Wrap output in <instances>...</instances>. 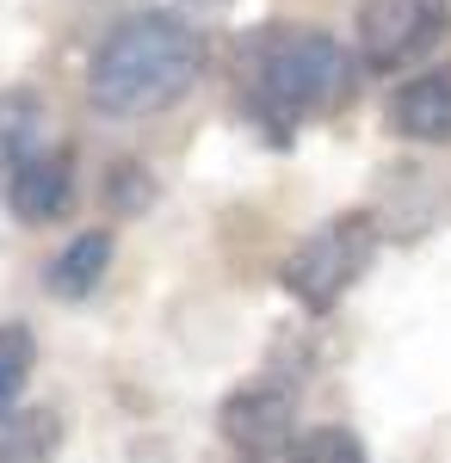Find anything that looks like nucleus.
Returning <instances> with one entry per match:
<instances>
[{
    "label": "nucleus",
    "instance_id": "nucleus-11",
    "mask_svg": "<svg viewBox=\"0 0 451 463\" xmlns=\"http://www.w3.org/2000/svg\"><path fill=\"white\" fill-rule=\"evenodd\" d=\"M37 371V334L25 321H0V420L19 414V395Z\"/></svg>",
    "mask_w": 451,
    "mask_h": 463
},
{
    "label": "nucleus",
    "instance_id": "nucleus-14",
    "mask_svg": "<svg viewBox=\"0 0 451 463\" xmlns=\"http://www.w3.org/2000/svg\"><path fill=\"white\" fill-rule=\"evenodd\" d=\"M216 6H229V0H161V13H216Z\"/></svg>",
    "mask_w": 451,
    "mask_h": 463
},
{
    "label": "nucleus",
    "instance_id": "nucleus-8",
    "mask_svg": "<svg viewBox=\"0 0 451 463\" xmlns=\"http://www.w3.org/2000/svg\"><path fill=\"white\" fill-rule=\"evenodd\" d=\"M50 143H62L50 106L37 99L32 87H6L0 93V179L13 174V167H25L32 155H43Z\"/></svg>",
    "mask_w": 451,
    "mask_h": 463
},
{
    "label": "nucleus",
    "instance_id": "nucleus-6",
    "mask_svg": "<svg viewBox=\"0 0 451 463\" xmlns=\"http://www.w3.org/2000/svg\"><path fill=\"white\" fill-rule=\"evenodd\" d=\"M74 148L69 143H50L43 155H32L25 167H13V174L0 179V198H6V211L19 216L25 229H50V222H62L74 211Z\"/></svg>",
    "mask_w": 451,
    "mask_h": 463
},
{
    "label": "nucleus",
    "instance_id": "nucleus-2",
    "mask_svg": "<svg viewBox=\"0 0 451 463\" xmlns=\"http://www.w3.org/2000/svg\"><path fill=\"white\" fill-rule=\"evenodd\" d=\"M347 93L352 62L321 25H266L242 43V106L273 143H291L297 124L334 111Z\"/></svg>",
    "mask_w": 451,
    "mask_h": 463
},
{
    "label": "nucleus",
    "instance_id": "nucleus-7",
    "mask_svg": "<svg viewBox=\"0 0 451 463\" xmlns=\"http://www.w3.org/2000/svg\"><path fill=\"white\" fill-rule=\"evenodd\" d=\"M389 124H396L408 143H427V148L451 143V69L415 74L408 87H396V99H389Z\"/></svg>",
    "mask_w": 451,
    "mask_h": 463
},
{
    "label": "nucleus",
    "instance_id": "nucleus-12",
    "mask_svg": "<svg viewBox=\"0 0 451 463\" xmlns=\"http://www.w3.org/2000/svg\"><path fill=\"white\" fill-rule=\"evenodd\" d=\"M291 463H371V458H365V439L352 427H310L297 439Z\"/></svg>",
    "mask_w": 451,
    "mask_h": 463
},
{
    "label": "nucleus",
    "instance_id": "nucleus-4",
    "mask_svg": "<svg viewBox=\"0 0 451 463\" xmlns=\"http://www.w3.org/2000/svg\"><path fill=\"white\" fill-rule=\"evenodd\" d=\"M216 432H223L235 463H291L297 439H303L297 432V395L284 383H273V377H254V383L223 395Z\"/></svg>",
    "mask_w": 451,
    "mask_h": 463
},
{
    "label": "nucleus",
    "instance_id": "nucleus-10",
    "mask_svg": "<svg viewBox=\"0 0 451 463\" xmlns=\"http://www.w3.org/2000/svg\"><path fill=\"white\" fill-rule=\"evenodd\" d=\"M62 445V420L50 408H32V414H13L0 420V463H50Z\"/></svg>",
    "mask_w": 451,
    "mask_h": 463
},
{
    "label": "nucleus",
    "instance_id": "nucleus-3",
    "mask_svg": "<svg viewBox=\"0 0 451 463\" xmlns=\"http://www.w3.org/2000/svg\"><path fill=\"white\" fill-rule=\"evenodd\" d=\"M378 248H383L378 211H341V216H328L321 229H310L297 248L284 253L278 285H284V297H297L310 316H328V309L371 272Z\"/></svg>",
    "mask_w": 451,
    "mask_h": 463
},
{
    "label": "nucleus",
    "instance_id": "nucleus-9",
    "mask_svg": "<svg viewBox=\"0 0 451 463\" xmlns=\"http://www.w3.org/2000/svg\"><path fill=\"white\" fill-rule=\"evenodd\" d=\"M111 229H81V235H69V248L56 253L50 266H43V285H50V297H62V303H81V297H93L105 279V266H111Z\"/></svg>",
    "mask_w": 451,
    "mask_h": 463
},
{
    "label": "nucleus",
    "instance_id": "nucleus-13",
    "mask_svg": "<svg viewBox=\"0 0 451 463\" xmlns=\"http://www.w3.org/2000/svg\"><path fill=\"white\" fill-rule=\"evenodd\" d=\"M105 198H111V211H149L155 204V174L142 167V161H118L111 174H105Z\"/></svg>",
    "mask_w": 451,
    "mask_h": 463
},
{
    "label": "nucleus",
    "instance_id": "nucleus-5",
    "mask_svg": "<svg viewBox=\"0 0 451 463\" xmlns=\"http://www.w3.org/2000/svg\"><path fill=\"white\" fill-rule=\"evenodd\" d=\"M352 37H359L365 69L396 74L420 56H433L451 37V0H359Z\"/></svg>",
    "mask_w": 451,
    "mask_h": 463
},
{
    "label": "nucleus",
    "instance_id": "nucleus-1",
    "mask_svg": "<svg viewBox=\"0 0 451 463\" xmlns=\"http://www.w3.org/2000/svg\"><path fill=\"white\" fill-rule=\"evenodd\" d=\"M205 74V37L179 13H130L100 37L87 62V106L105 118H155L179 106Z\"/></svg>",
    "mask_w": 451,
    "mask_h": 463
}]
</instances>
